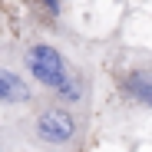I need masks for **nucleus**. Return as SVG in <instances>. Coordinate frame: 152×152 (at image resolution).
Segmentation results:
<instances>
[{
    "mask_svg": "<svg viewBox=\"0 0 152 152\" xmlns=\"http://www.w3.org/2000/svg\"><path fill=\"white\" fill-rule=\"evenodd\" d=\"M13 53L40 96L96 113V93L103 83V53L89 40L66 33V27L23 23L13 37Z\"/></svg>",
    "mask_w": 152,
    "mask_h": 152,
    "instance_id": "1",
    "label": "nucleus"
},
{
    "mask_svg": "<svg viewBox=\"0 0 152 152\" xmlns=\"http://www.w3.org/2000/svg\"><path fill=\"white\" fill-rule=\"evenodd\" d=\"M93 116L50 96L0 116L4 136L30 152H86L93 142Z\"/></svg>",
    "mask_w": 152,
    "mask_h": 152,
    "instance_id": "2",
    "label": "nucleus"
},
{
    "mask_svg": "<svg viewBox=\"0 0 152 152\" xmlns=\"http://www.w3.org/2000/svg\"><path fill=\"white\" fill-rule=\"evenodd\" d=\"M103 80L113 106L126 116L152 113V46H116L103 53Z\"/></svg>",
    "mask_w": 152,
    "mask_h": 152,
    "instance_id": "3",
    "label": "nucleus"
},
{
    "mask_svg": "<svg viewBox=\"0 0 152 152\" xmlns=\"http://www.w3.org/2000/svg\"><path fill=\"white\" fill-rule=\"evenodd\" d=\"M17 33H20V30H17ZM33 99H40V93H37V86L30 83V76L23 73V66L17 63L13 40L0 43V116L30 106Z\"/></svg>",
    "mask_w": 152,
    "mask_h": 152,
    "instance_id": "4",
    "label": "nucleus"
},
{
    "mask_svg": "<svg viewBox=\"0 0 152 152\" xmlns=\"http://www.w3.org/2000/svg\"><path fill=\"white\" fill-rule=\"evenodd\" d=\"M27 13H30V23L56 30V27H63L66 0H27Z\"/></svg>",
    "mask_w": 152,
    "mask_h": 152,
    "instance_id": "5",
    "label": "nucleus"
},
{
    "mask_svg": "<svg viewBox=\"0 0 152 152\" xmlns=\"http://www.w3.org/2000/svg\"><path fill=\"white\" fill-rule=\"evenodd\" d=\"M20 27H23V23L17 20V13L10 10V4H7V0H0V43L13 40Z\"/></svg>",
    "mask_w": 152,
    "mask_h": 152,
    "instance_id": "6",
    "label": "nucleus"
},
{
    "mask_svg": "<svg viewBox=\"0 0 152 152\" xmlns=\"http://www.w3.org/2000/svg\"><path fill=\"white\" fill-rule=\"evenodd\" d=\"M0 152H30V149H23V145H17V142H10L4 136V139H0Z\"/></svg>",
    "mask_w": 152,
    "mask_h": 152,
    "instance_id": "7",
    "label": "nucleus"
},
{
    "mask_svg": "<svg viewBox=\"0 0 152 152\" xmlns=\"http://www.w3.org/2000/svg\"><path fill=\"white\" fill-rule=\"evenodd\" d=\"M0 139H4V126H0Z\"/></svg>",
    "mask_w": 152,
    "mask_h": 152,
    "instance_id": "8",
    "label": "nucleus"
}]
</instances>
